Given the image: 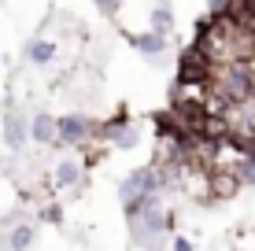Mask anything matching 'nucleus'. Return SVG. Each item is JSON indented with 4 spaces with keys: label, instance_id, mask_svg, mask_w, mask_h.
Wrapping results in <instances>:
<instances>
[{
    "label": "nucleus",
    "instance_id": "f257e3e1",
    "mask_svg": "<svg viewBox=\"0 0 255 251\" xmlns=\"http://www.w3.org/2000/svg\"><path fill=\"white\" fill-rule=\"evenodd\" d=\"M93 137H96V122H89L85 115H59V148L63 144L85 148Z\"/></svg>",
    "mask_w": 255,
    "mask_h": 251
},
{
    "label": "nucleus",
    "instance_id": "f03ea898",
    "mask_svg": "<svg viewBox=\"0 0 255 251\" xmlns=\"http://www.w3.org/2000/svg\"><path fill=\"white\" fill-rule=\"evenodd\" d=\"M30 141L33 144H48V148H59V118H52V115H33V122H30Z\"/></svg>",
    "mask_w": 255,
    "mask_h": 251
},
{
    "label": "nucleus",
    "instance_id": "7ed1b4c3",
    "mask_svg": "<svg viewBox=\"0 0 255 251\" xmlns=\"http://www.w3.org/2000/svg\"><path fill=\"white\" fill-rule=\"evenodd\" d=\"M26 133H30V129H26L22 115H19V111H11V115L4 118V144L19 152V148H22V141H26Z\"/></svg>",
    "mask_w": 255,
    "mask_h": 251
},
{
    "label": "nucleus",
    "instance_id": "20e7f679",
    "mask_svg": "<svg viewBox=\"0 0 255 251\" xmlns=\"http://www.w3.org/2000/svg\"><path fill=\"white\" fill-rule=\"evenodd\" d=\"M126 41H129L137 52H144V56H159V52L166 48V37H163V33H126Z\"/></svg>",
    "mask_w": 255,
    "mask_h": 251
},
{
    "label": "nucleus",
    "instance_id": "39448f33",
    "mask_svg": "<svg viewBox=\"0 0 255 251\" xmlns=\"http://www.w3.org/2000/svg\"><path fill=\"white\" fill-rule=\"evenodd\" d=\"M26 59H30L33 67H48L52 59H56V41H33V45L26 48Z\"/></svg>",
    "mask_w": 255,
    "mask_h": 251
},
{
    "label": "nucleus",
    "instance_id": "423d86ee",
    "mask_svg": "<svg viewBox=\"0 0 255 251\" xmlns=\"http://www.w3.org/2000/svg\"><path fill=\"white\" fill-rule=\"evenodd\" d=\"M33 240H37V229L33 226H15L7 233V251H30Z\"/></svg>",
    "mask_w": 255,
    "mask_h": 251
},
{
    "label": "nucleus",
    "instance_id": "0eeeda50",
    "mask_svg": "<svg viewBox=\"0 0 255 251\" xmlns=\"http://www.w3.org/2000/svg\"><path fill=\"white\" fill-rule=\"evenodd\" d=\"M78 177H82V163H74V159H63L56 167V185L59 188H70V185H78Z\"/></svg>",
    "mask_w": 255,
    "mask_h": 251
},
{
    "label": "nucleus",
    "instance_id": "6e6552de",
    "mask_svg": "<svg viewBox=\"0 0 255 251\" xmlns=\"http://www.w3.org/2000/svg\"><path fill=\"white\" fill-rule=\"evenodd\" d=\"M170 30H174V11H170V4L163 0V4L152 11V33H163V37H166Z\"/></svg>",
    "mask_w": 255,
    "mask_h": 251
},
{
    "label": "nucleus",
    "instance_id": "1a4fd4ad",
    "mask_svg": "<svg viewBox=\"0 0 255 251\" xmlns=\"http://www.w3.org/2000/svg\"><path fill=\"white\" fill-rule=\"evenodd\" d=\"M111 144H115V148H137V144H140V133L129 126V129H122V133L111 137Z\"/></svg>",
    "mask_w": 255,
    "mask_h": 251
},
{
    "label": "nucleus",
    "instance_id": "9d476101",
    "mask_svg": "<svg viewBox=\"0 0 255 251\" xmlns=\"http://www.w3.org/2000/svg\"><path fill=\"white\" fill-rule=\"evenodd\" d=\"M93 4H96V7H100V11H104V15H115V11H119V7H122V0H93Z\"/></svg>",
    "mask_w": 255,
    "mask_h": 251
},
{
    "label": "nucleus",
    "instance_id": "9b49d317",
    "mask_svg": "<svg viewBox=\"0 0 255 251\" xmlns=\"http://www.w3.org/2000/svg\"><path fill=\"white\" fill-rule=\"evenodd\" d=\"M41 218H45V222H59V218H63V211L52 203V207H45V211H41Z\"/></svg>",
    "mask_w": 255,
    "mask_h": 251
},
{
    "label": "nucleus",
    "instance_id": "f8f14e48",
    "mask_svg": "<svg viewBox=\"0 0 255 251\" xmlns=\"http://www.w3.org/2000/svg\"><path fill=\"white\" fill-rule=\"evenodd\" d=\"M174 251H192V240L189 237H174Z\"/></svg>",
    "mask_w": 255,
    "mask_h": 251
}]
</instances>
